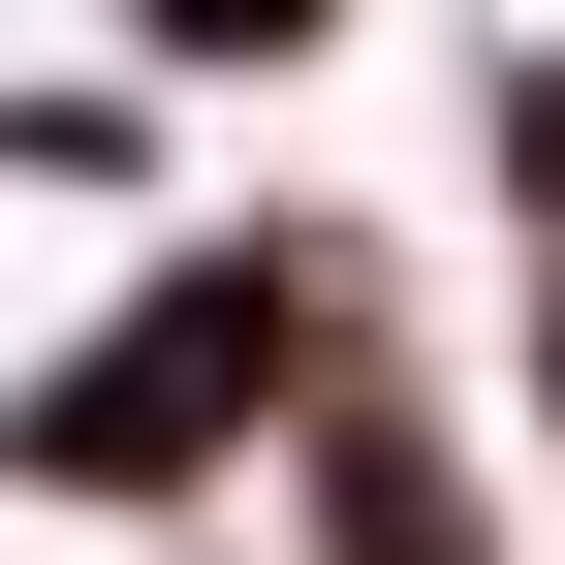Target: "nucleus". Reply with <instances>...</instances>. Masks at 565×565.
<instances>
[{
	"instance_id": "f257e3e1",
	"label": "nucleus",
	"mask_w": 565,
	"mask_h": 565,
	"mask_svg": "<svg viewBox=\"0 0 565 565\" xmlns=\"http://www.w3.org/2000/svg\"><path fill=\"white\" fill-rule=\"evenodd\" d=\"M315 377H345V252L315 221H158L0 377V503H221V471H282Z\"/></svg>"
},
{
	"instance_id": "20e7f679",
	"label": "nucleus",
	"mask_w": 565,
	"mask_h": 565,
	"mask_svg": "<svg viewBox=\"0 0 565 565\" xmlns=\"http://www.w3.org/2000/svg\"><path fill=\"white\" fill-rule=\"evenodd\" d=\"M345 0H126V63H315Z\"/></svg>"
},
{
	"instance_id": "f03ea898",
	"label": "nucleus",
	"mask_w": 565,
	"mask_h": 565,
	"mask_svg": "<svg viewBox=\"0 0 565 565\" xmlns=\"http://www.w3.org/2000/svg\"><path fill=\"white\" fill-rule=\"evenodd\" d=\"M282 503H315V565H503V503H471V440H440L408 345H345V377L282 408Z\"/></svg>"
},
{
	"instance_id": "39448f33",
	"label": "nucleus",
	"mask_w": 565,
	"mask_h": 565,
	"mask_svg": "<svg viewBox=\"0 0 565 565\" xmlns=\"http://www.w3.org/2000/svg\"><path fill=\"white\" fill-rule=\"evenodd\" d=\"M471 158H503V221H534V252H565V32H534V63H503V126H471Z\"/></svg>"
},
{
	"instance_id": "7ed1b4c3",
	"label": "nucleus",
	"mask_w": 565,
	"mask_h": 565,
	"mask_svg": "<svg viewBox=\"0 0 565 565\" xmlns=\"http://www.w3.org/2000/svg\"><path fill=\"white\" fill-rule=\"evenodd\" d=\"M0 158L32 189H158V95H0Z\"/></svg>"
},
{
	"instance_id": "423d86ee",
	"label": "nucleus",
	"mask_w": 565,
	"mask_h": 565,
	"mask_svg": "<svg viewBox=\"0 0 565 565\" xmlns=\"http://www.w3.org/2000/svg\"><path fill=\"white\" fill-rule=\"evenodd\" d=\"M534 471H565V252H534Z\"/></svg>"
}]
</instances>
